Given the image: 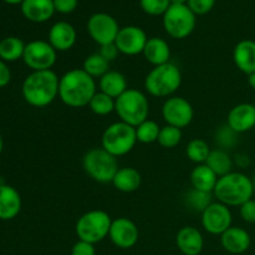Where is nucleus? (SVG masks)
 <instances>
[{"mask_svg":"<svg viewBox=\"0 0 255 255\" xmlns=\"http://www.w3.org/2000/svg\"><path fill=\"white\" fill-rule=\"evenodd\" d=\"M10 80H11V71H10L6 62L0 59V89L7 86Z\"/></svg>","mask_w":255,"mask_h":255,"instance_id":"42","label":"nucleus"},{"mask_svg":"<svg viewBox=\"0 0 255 255\" xmlns=\"http://www.w3.org/2000/svg\"><path fill=\"white\" fill-rule=\"evenodd\" d=\"M82 70L94 79H101L105 74L110 71V62L97 52V54H92L85 59Z\"/></svg>","mask_w":255,"mask_h":255,"instance_id":"29","label":"nucleus"},{"mask_svg":"<svg viewBox=\"0 0 255 255\" xmlns=\"http://www.w3.org/2000/svg\"><path fill=\"white\" fill-rule=\"evenodd\" d=\"M21 196L14 187L0 184V221H11L21 211Z\"/></svg>","mask_w":255,"mask_h":255,"instance_id":"19","label":"nucleus"},{"mask_svg":"<svg viewBox=\"0 0 255 255\" xmlns=\"http://www.w3.org/2000/svg\"><path fill=\"white\" fill-rule=\"evenodd\" d=\"M227 125L237 133H244L255 127V105L239 104L229 111Z\"/></svg>","mask_w":255,"mask_h":255,"instance_id":"16","label":"nucleus"},{"mask_svg":"<svg viewBox=\"0 0 255 255\" xmlns=\"http://www.w3.org/2000/svg\"><path fill=\"white\" fill-rule=\"evenodd\" d=\"M212 194L208 193V192H202L198 191V189L192 188L191 191L187 193L186 197V203L192 211L194 212H203L209 204H212Z\"/></svg>","mask_w":255,"mask_h":255,"instance_id":"33","label":"nucleus"},{"mask_svg":"<svg viewBox=\"0 0 255 255\" xmlns=\"http://www.w3.org/2000/svg\"><path fill=\"white\" fill-rule=\"evenodd\" d=\"M233 61L236 66L246 75L255 72V41L244 39L234 46Z\"/></svg>","mask_w":255,"mask_h":255,"instance_id":"22","label":"nucleus"},{"mask_svg":"<svg viewBox=\"0 0 255 255\" xmlns=\"http://www.w3.org/2000/svg\"><path fill=\"white\" fill-rule=\"evenodd\" d=\"M84 171L99 183H112L119 171V162L115 156L104 148H92L82 158Z\"/></svg>","mask_w":255,"mask_h":255,"instance_id":"7","label":"nucleus"},{"mask_svg":"<svg viewBox=\"0 0 255 255\" xmlns=\"http://www.w3.org/2000/svg\"><path fill=\"white\" fill-rule=\"evenodd\" d=\"M2 149H4V141H2V137L1 134H0V154H1Z\"/></svg>","mask_w":255,"mask_h":255,"instance_id":"46","label":"nucleus"},{"mask_svg":"<svg viewBox=\"0 0 255 255\" xmlns=\"http://www.w3.org/2000/svg\"><path fill=\"white\" fill-rule=\"evenodd\" d=\"M216 142L217 144L222 147V149L224 148H231L238 141V133L236 131L231 128L228 125H224V126L219 127L216 131Z\"/></svg>","mask_w":255,"mask_h":255,"instance_id":"35","label":"nucleus"},{"mask_svg":"<svg viewBox=\"0 0 255 255\" xmlns=\"http://www.w3.org/2000/svg\"><path fill=\"white\" fill-rule=\"evenodd\" d=\"M239 214L247 223H255V201L253 198L239 207Z\"/></svg>","mask_w":255,"mask_h":255,"instance_id":"38","label":"nucleus"},{"mask_svg":"<svg viewBox=\"0 0 255 255\" xmlns=\"http://www.w3.org/2000/svg\"><path fill=\"white\" fill-rule=\"evenodd\" d=\"M206 164L217 174L218 177H223L226 174L233 172V159L224 149H213L207 158Z\"/></svg>","mask_w":255,"mask_h":255,"instance_id":"27","label":"nucleus"},{"mask_svg":"<svg viewBox=\"0 0 255 255\" xmlns=\"http://www.w3.org/2000/svg\"><path fill=\"white\" fill-rule=\"evenodd\" d=\"M99 87L100 91L109 95L110 97L115 100L119 99L126 90H128L126 76L121 72L112 71V70H110L107 74H105L100 79Z\"/></svg>","mask_w":255,"mask_h":255,"instance_id":"24","label":"nucleus"},{"mask_svg":"<svg viewBox=\"0 0 255 255\" xmlns=\"http://www.w3.org/2000/svg\"><path fill=\"white\" fill-rule=\"evenodd\" d=\"M71 255H96V248H95V244L87 243V242L79 239L72 246Z\"/></svg>","mask_w":255,"mask_h":255,"instance_id":"39","label":"nucleus"},{"mask_svg":"<svg viewBox=\"0 0 255 255\" xmlns=\"http://www.w3.org/2000/svg\"><path fill=\"white\" fill-rule=\"evenodd\" d=\"M115 111L119 115L120 121L137 127L143 121L148 120V99L139 90L128 89L119 99H116Z\"/></svg>","mask_w":255,"mask_h":255,"instance_id":"5","label":"nucleus"},{"mask_svg":"<svg viewBox=\"0 0 255 255\" xmlns=\"http://www.w3.org/2000/svg\"><path fill=\"white\" fill-rule=\"evenodd\" d=\"M147 40H148V37L141 27L128 25V26L120 29L116 40H115V44H116L120 54L134 56V55L143 52Z\"/></svg>","mask_w":255,"mask_h":255,"instance_id":"14","label":"nucleus"},{"mask_svg":"<svg viewBox=\"0 0 255 255\" xmlns=\"http://www.w3.org/2000/svg\"><path fill=\"white\" fill-rule=\"evenodd\" d=\"M221 244L231 254H243L251 248V234L239 227H231L221 236Z\"/></svg>","mask_w":255,"mask_h":255,"instance_id":"18","label":"nucleus"},{"mask_svg":"<svg viewBox=\"0 0 255 255\" xmlns=\"http://www.w3.org/2000/svg\"><path fill=\"white\" fill-rule=\"evenodd\" d=\"M112 219L105 211L94 209L82 214L76 222V236L80 241L96 244L109 237Z\"/></svg>","mask_w":255,"mask_h":255,"instance_id":"8","label":"nucleus"},{"mask_svg":"<svg viewBox=\"0 0 255 255\" xmlns=\"http://www.w3.org/2000/svg\"><path fill=\"white\" fill-rule=\"evenodd\" d=\"M216 0H188L187 5L196 15L208 14L213 9Z\"/></svg>","mask_w":255,"mask_h":255,"instance_id":"37","label":"nucleus"},{"mask_svg":"<svg viewBox=\"0 0 255 255\" xmlns=\"http://www.w3.org/2000/svg\"><path fill=\"white\" fill-rule=\"evenodd\" d=\"M143 56L153 66H159L169 62L171 47L168 42L161 37H149L143 49Z\"/></svg>","mask_w":255,"mask_h":255,"instance_id":"23","label":"nucleus"},{"mask_svg":"<svg viewBox=\"0 0 255 255\" xmlns=\"http://www.w3.org/2000/svg\"><path fill=\"white\" fill-rule=\"evenodd\" d=\"M142 183L141 173L137 171L136 168L132 167H124L117 171L115 174L112 184L115 188L124 193H132V192L137 191Z\"/></svg>","mask_w":255,"mask_h":255,"instance_id":"26","label":"nucleus"},{"mask_svg":"<svg viewBox=\"0 0 255 255\" xmlns=\"http://www.w3.org/2000/svg\"><path fill=\"white\" fill-rule=\"evenodd\" d=\"M252 182H253V187H254V193H255V176H254V178L252 179Z\"/></svg>","mask_w":255,"mask_h":255,"instance_id":"47","label":"nucleus"},{"mask_svg":"<svg viewBox=\"0 0 255 255\" xmlns=\"http://www.w3.org/2000/svg\"><path fill=\"white\" fill-rule=\"evenodd\" d=\"M159 131H161V127L158 126L156 121L146 120L136 127L137 142H141L143 144L153 143L158 139Z\"/></svg>","mask_w":255,"mask_h":255,"instance_id":"32","label":"nucleus"},{"mask_svg":"<svg viewBox=\"0 0 255 255\" xmlns=\"http://www.w3.org/2000/svg\"><path fill=\"white\" fill-rule=\"evenodd\" d=\"M90 110L97 116H107L112 114L116 107V100L104 92H96L89 104Z\"/></svg>","mask_w":255,"mask_h":255,"instance_id":"30","label":"nucleus"},{"mask_svg":"<svg viewBox=\"0 0 255 255\" xmlns=\"http://www.w3.org/2000/svg\"><path fill=\"white\" fill-rule=\"evenodd\" d=\"M59 84V76L52 70L32 71L22 82V97L30 106L42 109L57 99Z\"/></svg>","mask_w":255,"mask_h":255,"instance_id":"2","label":"nucleus"},{"mask_svg":"<svg viewBox=\"0 0 255 255\" xmlns=\"http://www.w3.org/2000/svg\"><path fill=\"white\" fill-rule=\"evenodd\" d=\"M162 117L167 125L182 129L193 121V106L184 97L171 96L162 106Z\"/></svg>","mask_w":255,"mask_h":255,"instance_id":"11","label":"nucleus"},{"mask_svg":"<svg viewBox=\"0 0 255 255\" xmlns=\"http://www.w3.org/2000/svg\"><path fill=\"white\" fill-rule=\"evenodd\" d=\"M96 94V82L82 69H72L60 77L59 97L72 109L89 106Z\"/></svg>","mask_w":255,"mask_h":255,"instance_id":"1","label":"nucleus"},{"mask_svg":"<svg viewBox=\"0 0 255 255\" xmlns=\"http://www.w3.org/2000/svg\"><path fill=\"white\" fill-rule=\"evenodd\" d=\"M79 5V0H54L55 11L61 14H70L75 11Z\"/></svg>","mask_w":255,"mask_h":255,"instance_id":"40","label":"nucleus"},{"mask_svg":"<svg viewBox=\"0 0 255 255\" xmlns=\"http://www.w3.org/2000/svg\"><path fill=\"white\" fill-rule=\"evenodd\" d=\"M139 232L136 224L126 217H120L112 221L109 238L120 249H129L138 242Z\"/></svg>","mask_w":255,"mask_h":255,"instance_id":"15","label":"nucleus"},{"mask_svg":"<svg viewBox=\"0 0 255 255\" xmlns=\"http://www.w3.org/2000/svg\"><path fill=\"white\" fill-rule=\"evenodd\" d=\"M248 85L255 91V72L248 75Z\"/></svg>","mask_w":255,"mask_h":255,"instance_id":"43","label":"nucleus"},{"mask_svg":"<svg viewBox=\"0 0 255 255\" xmlns=\"http://www.w3.org/2000/svg\"><path fill=\"white\" fill-rule=\"evenodd\" d=\"M139 4H141L142 10L152 16L164 15V12L171 6L169 0H139Z\"/></svg>","mask_w":255,"mask_h":255,"instance_id":"36","label":"nucleus"},{"mask_svg":"<svg viewBox=\"0 0 255 255\" xmlns=\"http://www.w3.org/2000/svg\"><path fill=\"white\" fill-rule=\"evenodd\" d=\"M99 54L101 55L105 60H107L109 62H111V61H114L115 59H117L120 51H119V49H117L116 44H115V42H111V44H106V45H102V46H100Z\"/></svg>","mask_w":255,"mask_h":255,"instance_id":"41","label":"nucleus"},{"mask_svg":"<svg viewBox=\"0 0 255 255\" xmlns=\"http://www.w3.org/2000/svg\"><path fill=\"white\" fill-rule=\"evenodd\" d=\"M171 4H187L188 0H169Z\"/></svg>","mask_w":255,"mask_h":255,"instance_id":"45","label":"nucleus"},{"mask_svg":"<svg viewBox=\"0 0 255 255\" xmlns=\"http://www.w3.org/2000/svg\"><path fill=\"white\" fill-rule=\"evenodd\" d=\"M254 187L252 178L242 172H231L219 177L213 191L218 202L228 207H241L253 198Z\"/></svg>","mask_w":255,"mask_h":255,"instance_id":"3","label":"nucleus"},{"mask_svg":"<svg viewBox=\"0 0 255 255\" xmlns=\"http://www.w3.org/2000/svg\"><path fill=\"white\" fill-rule=\"evenodd\" d=\"M21 12L29 21L45 22L54 15V0H24Z\"/></svg>","mask_w":255,"mask_h":255,"instance_id":"21","label":"nucleus"},{"mask_svg":"<svg viewBox=\"0 0 255 255\" xmlns=\"http://www.w3.org/2000/svg\"><path fill=\"white\" fill-rule=\"evenodd\" d=\"M2 1H5L6 4H10V5H16V4L21 5V2L24 1V0H2Z\"/></svg>","mask_w":255,"mask_h":255,"instance_id":"44","label":"nucleus"},{"mask_svg":"<svg viewBox=\"0 0 255 255\" xmlns=\"http://www.w3.org/2000/svg\"><path fill=\"white\" fill-rule=\"evenodd\" d=\"M77 34L75 27L66 21H57L50 27L49 40L52 47L59 52L69 51L76 44Z\"/></svg>","mask_w":255,"mask_h":255,"instance_id":"17","label":"nucleus"},{"mask_svg":"<svg viewBox=\"0 0 255 255\" xmlns=\"http://www.w3.org/2000/svg\"><path fill=\"white\" fill-rule=\"evenodd\" d=\"M176 244L183 255H199L203 251L204 239L201 231L194 227H183L177 233Z\"/></svg>","mask_w":255,"mask_h":255,"instance_id":"20","label":"nucleus"},{"mask_svg":"<svg viewBox=\"0 0 255 255\" xmlns=\"http://www.w3.org/2000/svg\"><path fill=\"white\" fill-rule=\"evenodd\" d=\"M202 227L212 236H222L232 227L233 216L228 206L213 202L202 212Z\"/></svg>","mask_w":255,"mask_h":255,"instance_id":"13","label":"nucleus"},{"mask_svg":"<svg viewBox=\"0 0 255 255\" xmlns=\"http://www.w3.org/2000/svg\"><path fill=\"white\" fill-rule=\"evenodd\" d=\"M181 139L182 129L173 126H169V125H166L164 127H161V131H159V136L157 142H158L162 147H164V148H174L176 146H178Z\"/></svg>","mask_w":255,"mask_h":255,"instance_id":"34","label":"nucleus"},{"mask_svg":"<svg viewBox=\"0 0 255 255\" xmlns=\"http://www.w3.org/2000/svg\"><path fill=\"white\" fill-rule=\"evenodd\" d=\"M182 72L171 61L154 66L144 79V89L154 97H169L181 87Z\"/></svg>","mask_w":255,"mask_h":255,"instance_id":"4","label":"nucleus"},{"mask_svg":"<svg viewBox=\"0 0 255 255\" xmlns=\"http://www.w3.org/2000/svg\"><path fill=\"white\" fill-rule=\"evenodd\" d=\"M24 41L16 36H7L0 41V59L5 62H14L22 59L25 50Z\"/></svg>","mask_w":255,"mask_h":255,"instance_id":"28","label":"nucleus"},{"mask_svg":"<svg viewBox=\"0 0 255 255\" xmlns=\"http://www.w3.org/2000/svg\"><path fill=\"white\" fill-rule=\"evenodd\" d=\"M196 16L187 4H171L163 15V27L173 39H186L196 27Z\"/></svg>","mask_w":255,"mask_h":255,"instance_id":"9","label":"nucleus"},{"mask_svg":"<svg viewBox=\"0 0 255 255\" xmlns=\"http://www.w3.org/2000/svg\"><path fill=\"white\" fill-rule=\"evenodd\" d=\"M211 151L212 149L209 148L208 143L202 138L192 139V141L187 144L186 148L187 157H188L192 162H194V163L197 164L206 163Z\"/></svg>","mask_w":255,"mask_h":255,"instance_id":"31","label":"nucleus"},{"mask_svg":"<svg viewBox=\"0 0 255 255\" xmlns=\"http://www.w3.org/2000/svg\"><path fill=\"white\" fill-rule=\"evenodd\" d=\"M219 177L206 163L197 164L191 172V183L194 189L213 193Z\"/></svg>","mask_w":255,"mask_h":255,"instance_id":"25","label":"nucleus"},{"mask_svg":"<svg viewBox=\"0 0 255 255\" xmlns=\"http://www.w3.org/2000/svg\"><path fill=\"white\" fill-rule=\"evenodd\" d=\"M120 29L121 27L116 19L106 12H96L91 15L87 21V31L91 39L100 46L115 42Z\"/></svg>","mask_w":255,"mask_h":255,"instance_id":"12","label":"nucleus"},{"mask_svg":"<svg viewBox=\"0 0 255 255\" xmlns=\"http://www.w3.org/2000/svg\"><path fill=\"white\" fill-rule=\"evenodd\" d=\"M102 148L116 158L129 153L137 143L136 127L119 121L106 127L102 133Z\"/></svg>","mask_w":255,"mask_h":255,"instance_id":"6","label":"nucleus"},{"mask_svg":"<svg viewBox=\"0 0 255 255\" xmlns=\"http://www.w3.org/2000/svg\"><path fill=\"white\" fill-rule=\"evenodd\" d=\"M57 59V51L50 45L49 41L34 40L25 45L24 60L25 65L32 71H44L51 70Z\"/></svg>","mask_w":255,"mask_h":255,"instance_id":"10","label":"nucleus"}]
</instances>
